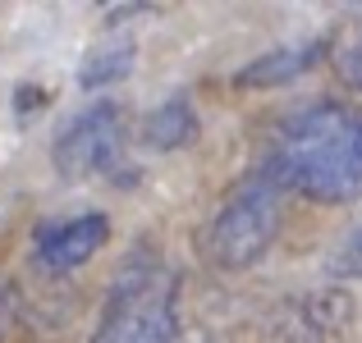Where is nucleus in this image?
Returning a JSON list of instances; mask_svg holds the SVG:
<instances>
[{
  "mask_svg": "<svg viewBox=\"0 0 362 343\" xmlns=\"http://www.w3.org/2000/svg\"><path fill=\"white\" fill-rule=\"evenodd\" d=\"M271 183L312 202L362 197V114L339 101H312L284 119L271 151Z\"/></svg>",
  "mask_w": 362,
  "mask_h": 343,
  "instance_id": "1",
  "label": "nucleus"
},
{
  "mask_svg": "<svg viewBox=\"0 0 362 343\" xmlns=\"http://www.w3.org/2000/svg\"><path fill=\"white\" fill-rule=\"evenodd\" d=\"M179 279L156 261H133L115 279L92 343H175Z\"/></svg>",
  "mask_w": 362,
  "mask_h": 343,
  "instance_id": "2",
  "label": "nucleus"
},
{
  "mask_svg": "<svg viewBox=\"0 0 362 343\" xmlns=\"http://www.w3.org/2000/svg\"><path fill=\"white\" fill-rule=\"evenodd\" d=\"M280 188L271 179H247L239 183L225 206L216 211L211 234H206V256L221 270H247L266 256V247L280 234Z\"/></svg>",
  "mask_w": 362,
  "mask_h": 343,
  "instance_id": "3",
  "label": "nucleus"
},
{
  "mask_svg": "<svg viewBox=\"0 0 362 343\" xmlns=\"http://www.w3.org/2000/svg\"><path fill=\"white\" fill-rule=\"evenodd\" d=\"M119 151H124V114L119 106L101 101V106H88L83 114H74L60 128V138H55V169L78 183V179L115 169Z\"/></svg>",
  "mask_w": 362,
  "mask_h": 343,
  "instance_id": "4",
  "label": "nucleus"
},
{
  "mask_svg": "<svg viewBox=\"0 0 362 343\" xmlns=\"http://www.w3.org/2000/svg\"><path fill=\"white\" fill-rule=\"evenodd\" d=\"M106 238H110V220L97 211L74 215V220H60V224H46L37 234V265L51 270V275L78 270V265H88L106 247Z\"/></svg>",
  "mask_w": 362,
  "mask_h": 343,
  "instance_id": "5",
  "label": "nucleus"
},
{
  "mask_svg": "<svg viewBox=\"0 0 362 343\" xmlns=\"http://www.w3.org/2000/svg\"><path fill=\"white\" fill-rule=\"evenodd\" d=\"M326 55V46L312 42V46H280V51H266L257 55L252 64H243L239 73V88H284L293 83L298 73H308L312 64Z\"/></svg>",
  "mask_w": 362,
  "mask_h": 343,
  "instance_id": "6",
  "label": "nucleus"
},
{
  "mask_svg": "<svg viewBox=\"0 0 362 343\" xmlns=\"http://www.w3.org/2000/svg\"><path fill=\"white\" fill-rule=\"evenodd\" d=\"M133 60H138V42H133L129 32H110V37H101V42L92 46L88 55H83L78 83H83L88 92L106 88V83H119V78H129Z\"/></svg>",
  "mask_w": 362,
  "mask_h": 343,
  "instance_id": "7",
  "label": "nucleus"
},
{
  "mask_svg": "<svg viewBox=\"0 0 362 343\" xmlns=\"http://www.w3.org/2000/svg\"><path fill=\"white\" fill-rule=\"evenodd\" d=\"M142 142H147L151 151H184V147H193L197 142V110L188 106L184 97L160 101V106L147 114V124H142Z\"/></svg>",
  "mask_w": 362,
  "mask_h": 343,
  "instance_id": "8",
  "label": "nucleus"
},
{
  "mask_svg": "<svg viewBox=\"0 0 362 343\" xmlns=\"http://www.w3.org/2000/svg\"><path fill=\"white\" fill-rule=\"evenodd\" d=\"M330 64L339 69V78H344L349 88L362 92V18H354V23L335 37V46H330Z\"/></svg>",
  "mask_w": 362,
  "mask_h": 343,
  "instance_id": "9",
  "label": "nucleus"
},
{
  "mask_svg": "<svg viewBox=\"0 0 362 343\" xmlns=\"http://www.w3.org/2000/svg\"><path fill=\"white\" fill-rule=\"evenodd\" d=\"M308 316H312V330H344L349 325V316H354V307H349V298L344 293H321V298H312L308 302Z\"/></svg>",
  "mask_w": 362,
  "mask_h": 343,
  "instance_id": "10",
  "label": "nucleus"
},
{
  "mask_svg": "<svg viewBox=\"0 0 362 343\" xmlns=\"http://www.w3.org/2000/svg\"><path fill=\"white\" fill-rule=\"evenodd\" d=\"M326 270L335 275V279H362V229H358V234H349L344 243L330 252Z\"/></svg>",
  "mask_w": 362,
  "mask_h": 343,
  "instance_id": "11",
  "label": "nucleus"
},
{
  "mask_svg": "<svg viewBox=\"0 0 362 343\" xmlns=\"http://www.w3.org/2000/svg\"><path fill=\"white\" fill-rule=\"evenodd\" d=\"M9 325H14V284L0 279V339L9 335Z\"/></svg>",
  "mask_w": 362,
  "mask_h": 343,
  "instance_id": "12",
  "label": "nucleus"
}]
</instances>
